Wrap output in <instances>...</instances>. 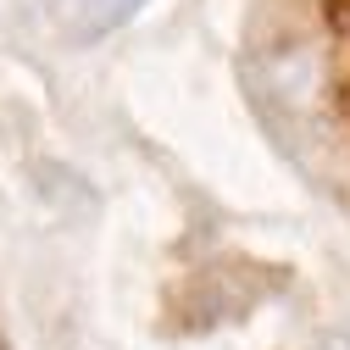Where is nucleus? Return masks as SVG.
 <instances>
[]
</instances>
